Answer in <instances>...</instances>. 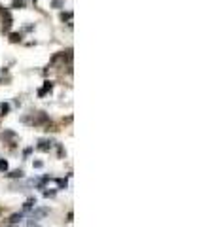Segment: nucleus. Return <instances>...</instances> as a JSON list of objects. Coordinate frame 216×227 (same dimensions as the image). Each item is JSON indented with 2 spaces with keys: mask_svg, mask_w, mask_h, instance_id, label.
<instances>
[{
  "mask_svg": "<svg viewBox=\"0 0 216 227\" xmlns=\"http://www.w3.org/2000/svg\"><path fill=\"white\" fill-rule=\"evenodd\" d=\"M14 6H15V8H17V6L21 8V6H23V2H21V0H14Z\"/></svg>",
  "mask_w": 216,
  "mask_h": 227,
  "instance_id": "f03ea898",
  "label": "nucleus"
},
{
  "mask_svg": "<svg viewBox=\"0 0 216 227\" xmlns=\"http://www.w3.org/2000/svg\"><path fill=\"white\" fill-rule=\"evenodd\" d=\"M21 174H23V170H15V172H12V174H10V176H14V178H17V176H21Z\"/></svg>",
  "mask_w": 216,
  "mask_h": 227,
  "instance_id": "f257e3e1",
  "label": "nucleus"
}]
</instances>
